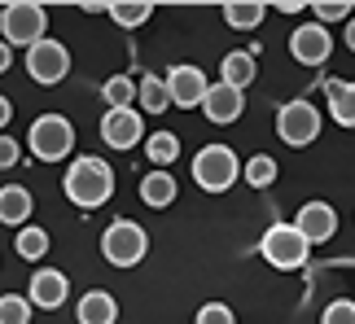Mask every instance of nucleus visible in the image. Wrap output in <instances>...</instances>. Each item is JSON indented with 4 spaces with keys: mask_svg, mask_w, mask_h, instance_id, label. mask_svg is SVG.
Here are the masks:
<instances>
[{
    "mask_svg": "<svg viewBox=\"0 0 355 324\" xmlns=\"http://www.w3.org/2000/svg\"><path fill=\"white\" fill-rule=\"evenodd\" d=\"M320 324H355V303L351 298H334L329 307H324Z\"/></svg>",
    "mask_w": 355,
    "mask_h": 324,
    "instance_id": "c85d7f7f",
    "label": "nucleus"
},
{
    "mask_svg": "<svg viewBox=\"0 0 355 324\" xmlns=\"http://www.w3.org/2000/svg\"><path fill=\"white\" fill-rule=\"evenodd\" d=\"M241 180L250 184V188H272L277 184V158L272 154H254V158H245V167H241Z\"/></svg>",
    "mask_w": 355,
    "mask_h": 324,
    "instance_id": "b1692460",
    "label": "nucleus"
},
{
    "mask_svg": "<svg viewBox=\"0 0 355 324\" xmlns=\"http://www.w3.org/2000/svg\"><path fill=\"white\" fill-rule=\"evenodd\" d=\"M136 101H141V114H162V110L171 105L167 79H158V75H141V79H136Z\"/></svg>",
    "mask_w": 355,
    "mask_h": 324,
    "instance_id": "aec40b11",
    "label": "nucleus"
},
{
    "mask_svg": "<svg viewBox=\"0 0 355 324\" xmlns=\"http://www.w3.org/2000/svg\"><path fill=\"white\" fill-rule=\"evenodd\" d=\"M26 75L35 79L40 88H58L66 75H71V48L62 39H40L35 48H26Z\"/></svg>",
    "mask_w": 355,
    "mask_h": 324,
    "instance_id": "6e6552de",
    "label": "nucleus"
},
{
    "mask_svg": "<svg viewBox=\"0 0 355 324\" xmlns=\"http://www.w3.org/2000/svg\"><path fill=\"white\" fill-rule=\"evenodd\" d=\"M324 97H329V114L338 127H355V84H338L329 79L324 84Z\"/></svg>",
    "mask_w": 355,
    "mask_h": 324,
    "instance_id": "6ab92c4d",
    "label": "nucleus"
},
{
    "mask_svg": "<svg viewBox=\"0 0 355 324\" xmlns=\"http://www.w3.org/2000/svg\"><path fill=\"white\" fill-rule=\"evenodd\" d=\"M105 13L114 18V26H123V31H136V26H141L149 13H154V5H149V0H119V5H110Z\"/></svg>",
    "mask_w": 355,
    "mask_h": 324,
    "instance_id": "393cba45",
    "label": "nucleus"
},
{
    "mask_svg": "<svg viewBox=\"0 0 355 324\" xmlns=\"http://www.w3.org/2000/svg\"><path fill=\"white\" fill-rule=\"evenodd\" d=\"M329 53H334V39H329V31H324L320 22L294 26V35H290V57H294L298 66H324V62H329Z\"/></svg>",
    "mask_w": 355,
    "mask_h": 324,
    "instance_id": "9b49d317",
    "label": "nucleus"
},
{
    "mask_svg": "<svg viewBox=\"0 0 355 324\" xmlns=\"http://www.w3.org/2000/svg\"><path fill=\"white\" fill-rule=\"evenodd\" d=\"M101 97H105V105H110V110H132V101H136V79L110 75V79L101 84Z\"/></svg>",
    "mask_w": 355,
    "mask_h": 324,
    "instance_id": "a878e982",
    "label": "nucleus"
},
{
    "mask_svg": "<svg viewBox=\"0 0 355 324\" xmlns=\"http://www.w3.org/2000/svg\"><path fill=\"white\" fill-rule=\"evenodd\" d=\"M18 162H22V145L13 141V136H5V132H0V171L18 167Z\"/></svg>",
    "mask_w": 355,
    "mask_h": 324,
    "instance_id": "7c9ffc66",
    "label": "nucleus"
},
{
    "mask_svg": "<svg viewBox=\"0 0 355 324\" xmlns=\"http://www.w3.org/2000/svg\"><path fill=\"white\" fill-rule=\"evenodd\" d=\"M0 22H5V5H0Z\"/></svg>",
    "mask_w": 355,
    "mask_h": 324,
    "instance_id": "c9c22d12",
    "label": "nucleus"
},
{
    "mask_svg": "<svg viewBox=\"0 0 355 324\" xmlns=\"http://www.w3.org/2000/svg\"><path fill=\"white\" fill-rule=\"evenodd\" d=\"M101 254L110 267H136L149 254V233L136 219H114L101 233Z\"/></svg>",
    "mask_w": 355,
    "mask_h": 324,
    "instance_id": "423d86ee",
    "label": "nucleus"
},
{
    "mask_svg": "<svg viewBox=\"0 0 355 324\" xmlns=\"http://www.w3.org/2000/svg\"><path fill=\"white\" fill-rule=\"evenodd\" d=\"M26 298H31V307H40V312H58V307L71 298V280H66V272H58V267H35L31 285H26Z\"/></svg>",
    "mask_w": 355,
    "mask_h": 324,
    "instance_id": "f8f14e48",
    "label": "nucleus"
},
{
    "mask_svg": "<svg viewBox=\"0 0 355 324\" xmlns=\"http://www.w3.org/2000/svg\"><path fill=\"white\" fill-rule=\"evenodd\" d=\"M145 158L154 162V171H167L175 158H180V136L175 132H154L145 136Z\"/></svg>",
    "mask_w": 355,
    "mask_h": 324,
    "instance_id": "4be33fe9",
    "label": "nucleus"
},
{
    "mask_svg": "<svg viewBox=\"0 0 355 324\" xmlns=\"http://www.w3.org/2000/svg\"><path fill=\"white\" fill-rule=\"evenodd\" d=\"M13 118V101L5 97V92H0V132H5V123Z\"/></svg>",
    "mask_w": 355,
    "mask_h": 324,
    "instance_id": "2f4dec72",
    "label": "nucleus"
},
{
    "mask_svg": "<svg viewBox=\"0 0 355 324\" xmlns=\"http://www.w3.org/2000/svg\"><path fill=\"white\" fill-rule=\"evenodd\" d=\"M26 150L40 162H62L75 154V123L66 114H40L26 132Z\"/></svg>",
    "mask_w": 355,
    "mask_h": 324,
    "instance_id": "39448f33",
    "label": "nucleus"
},
{
    "mask_svg": "<svg viewBox=\"0 0 355 324\" xmlns=\"http://www.w3.org/2000/svg\"><path fill=\"white\" fill-rule=\"evenodd\" d=\"M241 180V158L228 145H202L193 154V184L202 193H228Z\"/></svg>",
    "mask_w": 355,
    "mask_h": 324,
    "instance_id": "7ed1b4c3",
    "label": "nucleus"
},
{
    "mask_svg": "<svg viewBox=\"0 0 355 324\" xmlns=\"http://www.w3.org/2000/svg\"><path fill=\"white\" fill-rule=\"evenodd\" d=\"M31 210H35V197L26 193L22 184H5V188H0V224H5V228H13V233L26 228V224H31Z\"/></svg>",
    "mask_w": 355,
    "mask_h": 324,
    "instance_id": "2eb2a0df",
    "label": "nucleus"
},
{
    "mask_svg": "<svg viewBox=\"0 0 355 324\" xmlns=\"http://www.w3.org/2000/svg\"><path fill=\"white\" fill-rule=\"evenodd\" d=\"M162 79H167V92H171V105H175V110H202V101H207V92H211L202 66L180 62V66H171Z\"/></svg>",
    "mask_w": 355,
    "mask_h": 324,
    "instance_id": "1a4fd4ad",
    "label": "nucleus"
},
{
    "mask_svg": "<svg viewBox=\"0 0 355 324\" xmlns=\"http://www.w3.org/2000/svg\"><path fill=\"white\" fill-rule=\"evenodd\" d=\"M75 320L79 324H114L119 320V303L110 289H88L84 298L75 303Z\"/></svg>",
    "mask_w": 355,
    "mask_h": 324,
    "instance_id": "f3484780",
    "label": "nucleus"
},
{
    "mask_svg": "<svg viewBox=\"0 0 355 324\" xmlns=\"http://www.w3.org/2000/svg\"><path fill=\"white\" fill-rule=\"evenodd\" d=\"M320 110L311 101H285L281 110H277V136L290 145V150H307V145H316V136H320Z\"/></svg>",
    "mask_w": 355,
    "mask_h": 324,
    "instance_id": "0eeeda50",
    "label": "nucleus"
},
{
    "mask_svg": "<svg viewBox=\"0 0 355 324\" xmlns=\"http://www.w3.org/2000/svg\"><path fill=\"white\" fill-rule=\"evenodd\" d=\"M49 246H53L49 228L26 224V228H18V233H13V250H18V259H26V263H40V259L49 254Z\"/></svg>",
    "mask_w": 355,
    "mask_h": 324,
    "instance_id": "412c9836",
    "label": "nucleus"
},
{
    "mask_svg": "<svg viewBox=\"0 0 355 324\" xmlns=\"http://www.w3.org/2000/svg\"><path fill=\"white\" fill-rule=\"evenodd\" d=\"M294 228L311 241V246H320V241H329L338 233V210L329 206V201H307V206H298Z\"/></svg>",
    "mask_w": 355,
    "mask_h": 324,
    "instance_id": "4468645a",
    "label": "nucleus"
},
{
    "mask_svg": "<svg viewBox=\"0 0 355 324\" xmlns=\"http://www.w3.org/2000/svg\"><path fill=\"white\" fill-rule=\"evenodd\" d=\"M141 201L149 210H167L175 201V175L171 171H149L141 180Z\"/></svg>",
    "mask_w": 355,
    "mask_h": 324,
    "instance_id": "a211bd4d",
    "label": "nucleus"
},
{
    "mask_svg": "<svg viewBox=\"0 0 355 324\" xmlns=\"http://www.w3.org/2000/svg\"><path fill=\"white\" fill-rule=\"evenodd\" d=\"M311 13H316V18H320V26L324 22H338V18H347L351 22V5H347V0H338V5H329V0H320V5H311Z\"/></svg>",
    "mask_w": 355,
    "mask_h": 324,
    "instance_id": "c756f323",
    "label": "nucleus"
},
{
    "mask_svg": "<svg viewBox=\"0 0 355 324\" xmlns=\"http://www.w3.org/2000/svg\"><path fill=\"white\" fill-rule=\"evenodd\" d=\"M254 53H259V48H233V53H224V62H220V84L241 88V92L250 88V84H254V75H259Z\"/></svg>",
    "mask_w": 355,
    "mask_h": 324,
    "instance_id": "dca6fc26",
    "label": "nucleus"
},
{
    "mask_svg": "<svg viewBox=\"0 0 355 324\" xmlns=\"http://www.w3.org/2000/svg\"><path fill=\"white\" fill-rule=\"evenodd\" d=\"M193 324H237V316H233V307H228V303H202Z\"/></svg>",
    "mask_w": 355,
    "mask_h": 324,
    "instance_id": "cd10ccee",
    "label": "nucleus"
},
{
    "mask_svg": "<svg viewBox=\"0 0 355 324\" xmlns=\"http://www.w3.org/2000/svg\"><path fill=\"white\" fill-rule=\"evenodd\" d=\"M101 141L110 145V150H119V154H128L132 145H141L145 141V114L136 110H105V118H101Z\"/></svg>",
    "mask_w": 355,
    "mask_h": 324,
    "instance_id": "9d476101",
    "label": "nucleus"
},
{
    "mask_svg": "<svg viewBox=\"0 0 355 324\" xmlns=\"http://www.w3.org/2000/svg\"><path fill=\"white\" fill-rule=\"evenodd\" d=\"M202 114L211 118L215 127H228L245 114V92L241 88H228V84H211L207 101H202Z\"/></svg>",
    "mask_w": 355,
    "mask_h": 324,
    "instance_id": "ddd939ff",
    "label": "nucleus"
},
{
    "mask_svg": "<svg viewBox=\"0 0 355 324\" xmlns=\"http://www.w3.org/2000/svg\"><path fill=\"white\" fill-rule=\"evenodd\" d=\"M277 9H281V13H303V0H281Z\"/></svg>",
    "mask_w": 355,
    "mask_h": 324,
    "instance_id": "72a5a7b5",
    "label": "nucleus"
},
{
    "mask_svg": "<svg viewBox=\"0 0 355 324\" xmlns=\"http://www.w3.org/2000/svg\"><path fill=\"white\" fill-rule=\"evenodd\" d=\"M263 13H268L263 0H228V5H224V22L233 26V31H250V26L263 22Z\"/></svg>",
    "mask_w": 355,
    "mask_h": 324,
    "instance_id": "5701e85b",
    "label": "nucleus"
},
{
    "mask_svg": "<svg viewBox=\"0 0 355 324\" xmlns=\"http://www.w3.org/2000/svg\"><path fill=\"white\" fill-rule=\"evenodd\" d=\"M62 193L71 197L79 210H97L114 197V167L97 154L71 158V167L62 175Z\"/></svg>",
    "mask_w": 355,
    "mask_h": 324,
    "instance_id": "f257e3e1",
    "label": "nucleus"
},
{
    "mask_svg": "<svg viewBox=\"0 0 355 324\" xmlns=\"http://www.w3.org/2000/svg\"><path fill=\"white\" fill-rule=\"evenodd\" d=\"M9 66H13V48L5 44V39H0V75H5V71H9Z\"/></svg>",
    "mask_w": 355,
    "mask_h": 324,
    "instance_id": "473e14b6",
    "label": "nucleus"
},
{
    "mask_svg": "<svg viewBox=\"0 0 355 324\" xmlns=\"http://www.w3.org/2000/svg\"><path fill=\"white\" fill-rule=\"evenodd\" d=\"M347 48H351V53H355V18H351V22H347Z\"/></svg>",
    "mask_w": 355,
    "mask_h": 324,
    "instance_id": "f704fd0d",
    "label": "nucleus"
},
{
    "mask_svg": "<svg viewBox=\"0 0 355 324\" xmlns=\"http://www.w3.org/2000/svg\"><path fill=\"white\" fill-rule=\"evenodd\" d=\"M259 254H263V263H272L277 272H298V267H307V259H311V241L298 233L294 224L277 219L259 237Z\"/></svg>",
    "mask_w": 355,
    "mask_h": 324,
    "instance_id": "f03ea898",
    "label": "nucleus"
},
{
    "mask_svg": "<svg viewBox=\"0 0 355 324\" xmlns=\"http://www.w3.org/2000/svg\"><path fill=\"white\" fill-rule=\"evenodd\" d=\"M0 39L9 48H35L40 39H49V9L35 5V0H13V5H5Z\"/></svg>",
    "mask_w": 355,
    "mask_h": 324,
    "instance_id": "20e7f679",
    "label": "nucleus"
},
{
    "mask_svg": "<svg viewBox=\"0 0 355 324\" xmlns=\"http://www.w3.org/2000/svg\"><path fill=\"white\" fill-rule=\"evenodd\" d=\"M31 298H18V294H5L0 298V324H31Z\"/></svg>",
    "mask_w": 355,
    "mask_h": 324,
    "instance_id": "bb28decb",
    "label": "nucleus"
}]
</instances>
